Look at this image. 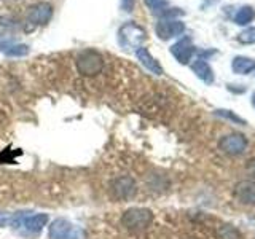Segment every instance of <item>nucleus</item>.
<instances>
[{"label": "nucleus", "instance_id": "nucleus-1", "mask_svg": "<svg viewBox=\"0 0 255 239\" xmlns=\"http://www.w3.org/2000/svg\"><path fill=\"white\" fill-rule=\"evenodd\" d=\"M77 70L83 77H96L104 69V58L96 50H85L77 58Z\"/></svg>", "mask_w": 255, "mask_h": 239}, {"label": "nucleus", "instance_id": "nucleus-2", "mask_svg": "<svg viewBox=\"0 0 255 239\" xmlns=\"http://www.w3.org/2000/svg\"><path fill=\"white\" fill-rule=\"evenodd\" d=\"M151 220H153V214H151V211L145 209V207H131L122 217L123 227L129 231L145 230L151 223Z\"/></svg>", "mask_w": 255, "mask_h": 239}, {"label": "nucleus", "instance_id": "nucleus-3", "mask_svg": "<svg viewBox=\"0 0 255 239\" xmlns=\"http://www.w3.org/2000/svg\"><path fill=\"white\" fill-rule=\"evenodd\" d=\"M135 191H137V185H135V180L132 177H129V175L117 177L110 183V195H112V198L118 199V201L131 199L135 195Z\"/></svg>", "mask_w": 255, "mask_h": 239}, {"label": "nucleus", "instance_id": "nucleus-4", "mask_svg": "<svg viewBox=\"0 0 255 239\" xmlns=\"http://www.w3.org/2000/svg\"><path fill=\"white\" fill-rule=\"evenodd\" d=\"M118 35H120V43L125 46H135V50H137L139 45L147 38L145 30L135 22H126L125 26L120 29Z\"/></svg>", "mask_w": 255, "mask_h": 239}, {"label": "nucleus", "instance_id": "nucleus-5", "mask_svg": "<svg viewBox=\"0 0 255 239\" xmlns=\"http://www.w3.org/2000/svg\"><path fill=\"white\" fill-rule=\"evenodd\" d=\"M53 16V6L46 2H38L34 6H30L26 14V22L32 27L43 26Z\"/></svg>", "mask_w": 255, "mask_h": 239}, {"label": "nucleus", "instance_id": "nucleus-6", "mask_svg": "<svg viewBox=\"0 0 255 239\" xmlns=\"http://www.w3.org/2000/svg\"><path fill=\"white\" fill-rule=\"evenodd\" d=\"M156 35L161 40H169L172 37H179L185 32V24L177 19H161L156 24Z\"/></svg>", "mask_w": 255, "mask_h": 239}, {"label": "nucleus", "instance_id": "nucleus-7", "mask_svg": "<svg viewBox=\"0 0 255 239\" xmlns=\"http://www.w3.org/2000/svg\"><path fill=\"white\" fill-rule=\"evenodd\" d=\"M48 235H50V239H75L77 231H75V227L72 225L69 220L58 219L50 225Z\"/></svg>", "mask_w": 255, "mask_h": 239}, {"label": "nucleus", "instance_id": "nucleus-8", "mask_svg": "<svg viewBox=\"0 0 255 239\" xmlns=\"http://www.w3.org/2000/svg\"><path fill=\"white\" fill-rule=\"evenodd\" d=\"M219 145L223 151H227L230 155H239L246 150L247 140L241 134H230V135H225V137L220 139Z\"/></svg>", "mask_w": 255, "mask_h": 239}, {"label": "nucleus", "instance_id": "nucleus-9", "mask_svg": "<svg viewBox=\"0 0 255 239\" xmlns=\"http://www.w3.org/2000/svg\"><path fill=\"white\" fill-rule=\"evenodd\" d=\"M171 53L180 64H188L191 56L195 54V46L191 43V38L190 37L180 38L177 43H174L171 46Z\"/></svg>", "mask_w": 255, "mask_h": 239}, {"label": "nucleus", "instance_id": "nucleus-10", "mask_svg": "<svg viewBox=\"0 0 255 239\" xmlns=\"http://www.w3.org/2000/svg\"><path fill=\"white\" fill-rule=\"evenodd\" d=\"M48 223V215L46 214H37V215H29L26 214L21 222V227L26 228L29 233H40Z\"/></svg>", "mask_w": 255, "mask_h": 239}, {"label": "nucleus", "instance_id": "nucleus-11", "mask_svg": "<svg viewBox=\"0 0 255 239\" xmlns=\"http://www.w3.org/2000/svg\"><path fill=\"white\" fill-rule=\"evenodd\" d=\"M135 56H137V59L140 61V64L143 67H147L151 74H155V75H161L163 74V67L159 66L158 61L148 53L147 48H143V46H139L137 50H135Z\"/></svg>", "mask_w": 255, "mask_h": 239}, {"label": "nucleus", "instance_id": "nucleus-12", "mask_svg": "<svg viewBox=\"0 0 255 239\" xmlns=\"http://www.w3.org/2000/svg\"><path fill=\"white\" fill-rule=\"evenodd\" d=\"M236 196L243 204L255 206V183L243 182L236 187Z\"/></svg>", "mask_w": 255, "mask_h": 239}, {"label": "nucleus", "instance_id": "nucleus-13", "mask_svg": "<svg viewBox=\"0 0 255 239\" xmlns=\"http://www.w3.org/2000/svg\"><path fill=\"white\" fill-rule=\"evenodd\" d=\"M191 70H193L196 74V77L199 80H203L204 83L211 85L214 82V72H212L209 64L206 62V59H201V58L196 59L193 64H191Z\"/></svg>", "mask_w": 255, "mask_h": 239}, {"label": "nucleus", "instance_id": "nucleus-14", "mask_svg": "<svg viewBox=\"0 0 255 239\" xmlns=\"http://www.w3.org/2000/svg\"><path fill=\"white\" fill-rule=\"evenodd\" d=\"M231 69L238 75H247L255 70V59L246 58V56H236L231 62Z\"/></svg>", "mask_w": 255, "mask_h": 239}, {"label": "nucleus", "instance_id": "nucleus-15", "mask_svg": "<svg viewBox=\"0 0 255 239\" xmlns=\"http://www.w3.org/2000/svg\"><path fill=\"white\" fill-rule=\"evenodd\" d=\"M254 18H255V10L249 5H244L236 11L233 21L238 26H247V24H251L254 21Z\"/></svg>", "mask_w": 255, "mask_h": 239}, {"label": "nucleus", "instance_id": "nucleus-16", "mask_svg": "<svg viewBox=\"0 0 255 239\" xmlns=\"http://www.w3.org/2000/svg\"><path fill=\"white\" fill-rule=\"evenodd\" d=\"M238 42L244 43V45H254L255 43V27H249L243 30L241 34L238 35Z\"/></svg>", "mask_w": 255, "mask_h": 239}, {"label": "nucleus", "instance_id": "nucleus-17", "mask_svg": "<svg viewBox=\"0 0 255 239\" xmlns=\"http://www.w3.org/2000/svg\"><path fill=\"white\" fill-rule=\"evenodd\" d=\"M29 53V46L27 45H11L5 50L6 56H16V58H21V56H26Z\"/></svg>", "mask_w": 255, "mask_h": 239}, {"label": "nucleus", "instance_id": "nucleus-18", "mask_svg": "<svg viewBox=\"0 0 255 239\" xmlns=\"http://www.w3.org/2000/svg\"><path fill=\"white\" fill-rule=\"evenodd\" d=\"M145 2V5L150 8L151 11H159V10H164L167 2L166 0H143Z\"/></svg>", "mask_w": 255, "mask_h": 239}, {"label": "nucleus", "instance_id": "nucleus-19", "mask_svg": "<svg viewBox=\"0 0 255 239\" xmlns=\"http://www.w3.org/2000/svg\"><path fill=\"white\" fill-rule=\"evenodd\" d=\"M217 115H220V117H223V118H227V120H231V121H235V123L244 124V120H243V118H239L238 115H235L233 112H230V110H217Z\"/></svg>", "mask_w": 255, "mask_h": 239}, {"label": "nucleus", "instance_id": "nucleus-20", "mask_svg": "<svg viewBox=\"0 0 255 239\" xmlns=\"http://www.w3.org/2000/svg\"><path fill=\"white\" fill-rule=\"evenodd\" d=\"M122 6L125 11H132L134 10V0H122Z\"/></svg>", "mask_w": 255, "mask_h": 239}, {"label": "nucleus", "instance_id": "nucleus-21", "mask_svg": "<svg viewBox=\"0 0 255 239\" xmlns=\"http://www.w3.org/2000/svg\"><path fill=\"white\" fill-rule=\"evenodd\" d=\"M247 167H249V171H252L255 174V159H252V161H249V164H247Z\"/></svg>", "mask_w": 255, "mask_h": 239}, {"label": "nucleus", "instance_id": "nucleus-22", "mask_svg": "<svg viewBox=\"0 0 255 239\" xmlns=\"http://www.w3.org/2000/svg\"><path fill=\"white\" fill-rule=\"evenodd\" d=\"M252 107L255 109V93L252 94Z\"/></svg>", "mask_w": 255, "mask_h": 239}]
</instances>
